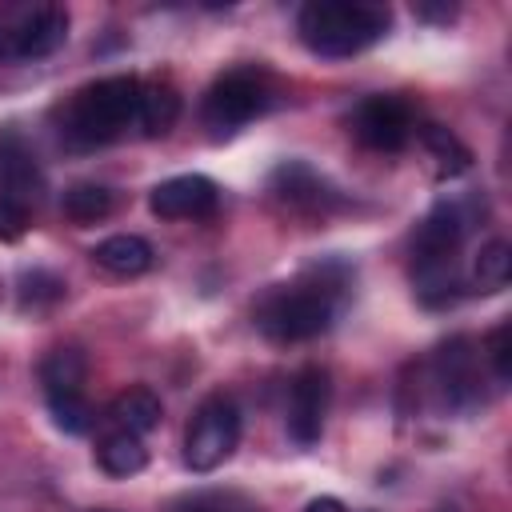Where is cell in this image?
Listing matches in <instances>:
<instances>
[{
	"label": "cell",
	"instance_id": "cell-1",
	"mask_svg": "<svg viewBox=\"0 0 512 512\" xmlns=\"http://www.w3.org/2000/svg\"><path fill=\"white\" fill-rule=\"evenodd\" d=\"M348 284L344 264H316L292 284H272L256 300V328L276 344H300L332 328Z\"/></svg>",
	"mask_w": 512,
	"mask_h": 512
},
{
	"label": "cell",
	"instance_id": "cell-2",
	"mask_svg": "<svg viewBox=\"0 0 512 512\" xmlns=\"http://www.w3.org/2000/svg\"><path fill=\"white\" fill-rule=\"evenodd\" d=\"M392 28V8L376 0H308L296 16V32L308 52L324 60H344L376 40H384Z\"/></svg>",
	"mask_w": 512,
	"mask_h": 512
},
{
	"label": "cell",
	"instance_id": "cell-3",
	"mask_svg": "<svg viewBox=\"0 0 512 512\" xmlns=\"http://www.w3.org/2000/svg\"><path fill=\"white\" fill-rule=\"evenodd\" d=\"M136 100H140L136 76H104V80L76 88L56 112L64 144L100 148V144L120 140L128 128H136Z\"/></svg>",
	"mask_w": 512,
	"mask_h": 512
},
{
	"label": "cell",
	"instance_id": "cell-4",
	"mask_svg": "<svg viewBox=\"0 0 512 512\" xmlns=\"http://www.w3.org/2000/svg\"><path fill=\"white\" fill-rule=\"evenodd\" d=\"M268 104H272L268 72L244 64V68H228L224 76L212 80V88L204 92V104H200V120L212 136H232L248 120H256Z\"/></svg>",
	"mask_w": 512,
	"mask_h": 512
},
{
	"label": "cell",
	"instance_id": "cell-5",
	"mask_svg": "<svg viewBox=\"0 0 512 512\" xmlns=\"http://www.w3.org/2000/svg\"><path fill=\"white\" fill-rule=\"evenodd\" d=\"M64 40L68 12L60 4H0V60H40Z\"/></svg>",
	"mask_w": 512,
	"mask_h": 512
},
{
	"label": "cell",
	"instance_id": "cell-6",
	"mask_svg": "<svg viewBox=\"0 0 512 512\" xmlns=\"http://www.w3.org/2000/svg\"><path fill=\"white\" fill-rule=\"evenodd\" d=\"M240 444V408L232 396H208L184 432V464L192 472H216Z\"/></svg>",
	"mask_w": 512,
	"mask_h": 512
},
{
	"label": "cell",
	"instance_id": "cell-7",
	"mask_svg": "<svg viewBox=\"0 0 512 512\" xmlns=\"http://www.w3.org/2000/svg\"><path fill=\"white\" fill-rule=\"evenodd\" d=\"M348 128L372 152H400L412 140L416 120H412V108L400 96H364L352 108Z\"/></svg>",
	"mask_w": 512,
	"mask_h": 512
},
{
	"label": "cell",
	"instance_id": "cell-8",
	"mask_svg": "<svg viewBox=\"0 0 512 512\" xmlns=\"http://www.w3.org/2000/svg\"><path fill=\"white\" fill-rule=\"evenodd\" d=\"M432 384H436L440 404L452 412H472L480 404V368H476V348L468 336H452L436 348Z\"/></svg>",
	"mask_w": 512,
	"mask_h": 512
},
{
	"label": "cell",
	"instance_id": "cell-9",
	"mask_svg": "<svg viewBox=\"0 0 512 512\" xmlns=\"http://www.w3.org/2000/svg\"><path fill=\"white\" fill-rule=\"evenodd\" d=\"M328 396H332V384H328V372L320 364H308L296 372L292 392H288V436L300 448H312L324 436Z\"/></svg>",
	"mask_w": 512,
	"mask_h": 512
},
{
	"label": "cell",
	"instance_id": "cell-10",
	"mask_svg": "<svg viewBox=\"0 0 512 512\" xmlns=\"http://www.w3.org/2000/svg\"><path fill=\"white\" fill-rule=\"evenodd\" d=\"M148 208L160 220H204L220 208V188L200 172H184V176L160 180L148 192Z\"/></svg>",
	"mask_w": 512,
	"mask_h": 512
},
{
	"label": "cell",
	"instance_id": "cell-11",
	"mask_svg": "<svg viewBox=\"0 0 512 512\" xmlns=\"http://www.w3.org/2000/svg\"><path fill=\"white\" fill-rule=\"evenodd\" d=\"M272 192L284 200V204H292V208H304V212H324V208H332V204H340L336 200V192L304 164V160H284L276 172H272Z\"/></svg>",
	"mask_w": 512,
	"mask_h": 512
},
{
	"label": "cell",
	"instance_id": "cell-12",
	"mask_svg": "<svg viewBox=\"0 0 512 512\" xmlns=\"http://www.w3.org/2000/svg\"><path fill=\"white\" fill-rule=\"evenodd\" d=\"M92 260H96L104 272H112V276H140V272L152 268L156 252H152V244H148L144 236L116 232V236H108V240H100V244L92 248Z\"/></svg>",
	"mask_w": 512,
	"mask_h": 512
},
{
	"label": "cell",
	"instance_id": "cell-13",
	"mask_svg": "<svg viewBox=\"0 0 512 512\" xmlns=\"http://www.w3.org/2000/svg\"><path fill=\"white\" fill-rule=\"evenodd\" d=\"M176 116H180V92L168 80H140L136 128L144 136H164V132H172Z\"/></svg>",
	"mask_w": 512,
	"mask_h": 512
},
{
	"label": "cell",
	"instance_id": "cell-14",
	"mask_svg": "<svg viewBox=\"0 0 512 512\" xmlns=\"http://www.w3.org/2000/svg\"><path fill=\"white\" fill-rule=\"evenodd\" d=\"M108 416H112L116 428H124V432H132V436H148L152 428H160L164 404H160V396H156L152 388L136 384V388H124V392L112 400Z\"/></svg>",
	"mask_w": 512,
	"mask_h": 512
},
{
	"label": "cell",
	"instance_id": "cell-15",
	"mask_svg": "<svg viewBox=\"0 0 512 512\" xmlns=\"http://www.w3.org/2000/svg\"><path fill=\"white\" fill-rule=\"evenodd\" d=\"M96 464H100L108 476H116V480L144 472V464H148L144 436H132V432H124V428L104 432L100 444H96Z\"/></svg>",
	"mask_w": 512,
	"mask_h": 512
},
{
	"label": "cell",
	"instance_id": "cell-16",
	"mask_svg": "<svg viewBox=\"0 0 512 512\" xmlns=\"http://www.w3.org/2000/svg\"><path fill=\"white\" fill-rule=\"evenodd\" d=\"M416 136H420L424 152L432 156L436 176L452 180V176H464V172L472 168V152H468V144H464L452 128H444V124H424V128H416Z\"/></svg>",
	"mask_w": 512,
	"mask_h": 512
},
{
	"label": "cell",
	"instance_id": "cell-17",
	"mask_svg": "<svg viewBox=\"0 0 512 512\" xmlns=\"http://www.w3.org/2000/svg\"><path fill=\"white\" fill-rule=\"evenodd\" d=\"M84 376H88V360L76 348H52L40 360V384L44 396H68V392H84Z\"/></svg>",
	"mask_w": 512,
	"mask_h": 512
},
{
	"label": "cell",
	"instance_id": "cell-18",
	"mask_svg": "<svg viewBox=\"0 0 512 512\" xmlns=\"http://www.w3.org/2000/svg\"><path fill=\"white\" fill-rule=\"evenodd\" d=\"M508 280H512V248H508V240L496 236V240L480 244L476 260H472V288L500 292V288H508Z\"/></svg>",
	"mask_w": 512,
	"mask_h": 512
},
{
	"label": "cell",
	"instance_id": "cell-19",
	"mask_svg": "<svg viewBox=\"0 0 512 512\" xmlns=\"http://www.w3.org/2000/svg\"><path fill=\"white\" fill-rule=\"evenodd\" d=\"M60 204H64V216H68V220H76V224H96V220H104V216L112 212L116 196H112V188H104V184H72Z\"/></svg>",
	"mask_w": 512,
	"mask_h": 512
},
{
	"label": "cell",
	"instance_id": "cell-20",
	"mask_svg": "<svg viewBox=\"0 0 512 512\" xmlns=\"http://www.w3.org/2000/svg\"><path fill=\"white\" fill-rule=\"evenodd\" d=\"M48 400V412H52V424L68 436H80L92 428V404L84 400V392H68V396H44Z\"/></svg>",
	"mask_w": 512,
	"mask_h": 512
},
{
	"label": "cell",
	"instance_id": "cell-21",
	"mask_svg": "<svg viewBox=\"0 0 512 512\" xmlns=\"http://www.w3.org/2000/svg\"><path fill=\"white\" fill-rule=\"evenodd\" d=\"M60 296H64V280L60 276H52L44 268L24 272V280H20V304L24 308H44V304H56Z\"/></svg>",
	"mask_w": 512,
	"mask_h": 512
},
{
	"label": "cell",
	"instance_id": "cell-22",
	"mask_svg": "<svg viewBox=\"0 0 512 512\" xmlns=\"http://www.w3.org/2000/svg\"><path fill=\"white\" fill-rule=\"evenodd\" d=\"M484 356H488V364H492V376H496L500 384H508V380H512V324H508V320H500V324L484 336Z\"/></svg>",
	"mask_w": 512,
	"mask_h": 512
},
{
	"label": "cell",
	"instance_id": "cell-23",
	"mask_svg": "<svg viewBox=\"0 0 512 512\" xmlns=\"http://www.w3.org/2000/svg\"><path fill=\"white\" fill-rule=\"evenodd\" d=\"M172 512H256L240 492H196L180 500Z\"/></svg>",
	"mask_w": 512,
	"mask_h": 512
},
{
	"label": "cell",
	"instance_id": "cell-24",
	"mask_svg": "<svg viewBox=\"0 0 512 512\" xmlns=\"http://www.w3.org/2000/svg\"><path fill=\"white\" fill-rule=\"evenodd\" d=\"M28 220H32L28 216V204L0 196V240H20L28 232Z\"/></svg>",
	"mask_w": 512,
	"mask_h": 512
},
{
	"label": "cell",
	"instance_id": "cell-25",
	"mask_svg": "<svg viewBox=\"0 0 512 512\" xmlns=\"http://www.w3.org/2000/svg\"><path fill=\"white\" fill-rule=\"evenodd\" d=\"M420 20H432V24H448V20H456V4H416L412 8Z\"/></svg>",
	"mask_w": 512,
	"mask_h": 512
},
{
	"label": "cell",
	"instance_id": "cell-26",
	"mask_svg": "<svg viewBox=\"0 0 512 512\" xmlns=\"http://www.w3.org/2000/svg\"><path fill=\"white\" fill-rule=\"evenodd\" d=\"M304 512H348L336 496H316V500H308V508Z\"/></svg>",
	"mask_w": 512,
	"mask_h": 512
}]
</instances>
